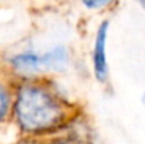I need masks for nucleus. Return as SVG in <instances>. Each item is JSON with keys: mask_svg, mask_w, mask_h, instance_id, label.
Segmentation results:
<instances>
[{"mask_svg": "<svg viewBox=\"0 0 145 144\" xmlns=\"http://www.w3.org/2000/svg\"><path fill=\"white\" fill-rule=\"evenodd\" d=\"M72 105L38 79L20 82L13 91L11 116L18 132L27 139L45 140L71 124Z\"/></svg>", "mask_w": 145, "mask_h": 144, "instance_id": "obj_1", "label": "nucleus"}, {"mask_svg": "<svg viewBox=\"0 0 145 144\" xmlns=\"http://www.w3.org/2000/svg\"><path fill=\"white\" fill-rule=\"evenodd\" d=\"M110 21L104 20L99 24L95 36L92 51V68L97 82L104 84L108 79V61H107V37Z\"/></svg>", "mask_w": 145, "mask_h": 144, "instance_id": "obj_2", "label": "nucleus"}, {"mask_svg": "<svg viewBox=\"0 0 145 144\" xmlns=\"http://www.w3.org/2000/svg\"><path fill=\"white\" fill-rule=\"evenodd\" d=\"M8 64H10V68L20 75H31L44 69L41 54L33 49H27V51L13 55L8 59Z\"/></svg>", "mask_w": 145, "mask_h": 144, "instance_id": "obj_3", "label": "nucleus"}, {"mask_svg": "<svg viewBox=\"0 0 145 144\" xmlns=\"http://www.w3.org/2000/svg\"><path fill=\"white\" fill-rule=\"evenodd\" d=\"M41 57H42L44 69L63 71V68H66V65L69 64V54L63 45H56L51 48L47 52L41 54Z\"/></svg>", "mask_w": 145, "mask_h": 144, "instance_id": "obj_4", "label": "nucleus"}, {"mask_svg": "<svg viewBox=\"0 0 145 144\" xmlns=\"http://www.w3.org/2000/svg\"><path fill=\"white\" fill-rule=\"evenodd\" d=\"M13 105V91L10 86L0 79V123H3L11 114Z\"/></svg>", "mask_w": 145, "mask_h": 144, "instance_id": "obj_5", "label": "nucleus"}, {"mask_svg": "<svg viewBox=\"0 0 145 144\" xmlns=\"http://www.w3.org/2000/svg\"><path fill=\"white\" fill-rule=\"evenodd\" d=\"M42 141H44V144H88L85 140H82L76 136H69V134L52 136V137H48Z\"/></svg>", "mask_w": 145, "mask_h": 144, "instance_id": "obj_6", "label": "nucleus"}, {"mask_svg": "<svg viewBox=\"0 0 145 144\" xmlns=\"http://www.w3.org/2000/svg\"><path fill=\"white\" fill-rule=\"evenodd\" d=\"M80 1H82V4H83L86 9L96 10V9L106 7L107 4H110V3L114 1V0H80Z\"/></svg>", "mask_w": 145, "mask_h": 144, "instance_id": "obj_7", "label": "nucleus"}, {"mask_svg": "<svg viewBox=\"0 0 145 144\" xmlns=\"http://www.w3.org/2000/svg\"><path fill=\"white\" fill-rule=\"evenodd\" d=\"M16 144H44L42 140H37V139H27V137H23L18 143Z\"/></svg>", "mask_w": 145, "mask_h": 144, "instance_id": "obj_8", "label": "nucleus"}, {"mask_svg": "<svg viewBox=\"0 0 145 144\" xmlns=\"http://www.w3.org/2000/svg\"><path fill=\"white\" fill-rule=\"evenodd\" d=\"M137 1H138V4L145 10V0H137Z\"/></svg>", "mask_w": 145, "mask_h": 144, "instance_id": "obj_9", "label": "nucleus"}, {"mask_svg": "<svg viewBox=\"0 0 145 144\" xmlns=\"http://www.w3.org/2000/svg\"><path fill=\"white\" fill-rule=\"evenodd\" d=\"M141 102H142V105H144V107H145V92L142 93V96H141Z\"/></svg>", "mask_w": 145, "mask_h": 144, "instance_id": "obj_10", "label": "nucleus"}]
</instances>
